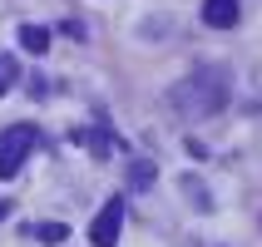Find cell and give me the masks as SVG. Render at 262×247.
I'll list each match as a JSON object with an SVG mask.
<instances>
[{
  "instance_id": "cell-1",
  "label": "cell",
  "mask_w": 262,
  "mask_h": 247,
  "mask_svg": "<svg viewBox=\"0 0 262 247\" xmlns=\"http://www.w3.org/2000/svg\"><path fill=\"white\" fill-rule=\"evenodd\" d=\"M233 89H228V70H193L188 79H178L168 89V104H173L183 119H213L218 109H228Z\"/></svg>"
},
{
  "instance_id": "cell-2",
  "label": "cell",
  "mask_w": 262,
  "mask_h": 247,
  "mask_svg": "<svg viewBox=\"0 0 262 247\" xmlns=\"http://www.w3.org/2000/svg\"><path fill=\"white\" fill-rule=\"evenodd\" d=\"M40 144V129H30V124H10V129H0V178H15L25 168V159L35 153Z\"/></svg>"
},
{
  "instance_id": "cell-3",
  "label": "cell",
  "mask_w": 262,
  "mask_h": 247,
  "mask_svg": "<svg viewBox=\"0 0 262 247\" xmlns=\"http://www.w3.org/2000/svg\"><path fill=\"white\" fill-rule=\"evenodd\" d=\"M119 233H124V203L109 198V203L99 208V218L89 222V242L94 247H119Z\"/></svg>"
},
{
  "instance_id": "cell-4",
  "label": "cell",
  "mask_w": 262,
  "mask_h": 247,
  "mask_svg": "<svg viewBox=\"0 0 262 247\" xmlns=\"http://www.w3.org/2000/svg\"><path fill=\"white\" fill-rule=\"evenodd\" d=\"M70 144H84L89 153H94V159H109V153H114V133L104 129H70Z\"/></svg>"
},
{
  "instance_id": "cell-5",
  "label": "cell",
  "mask_w": 262,
  "mask_h": 247,
  "mask_svg": "<svg viewBox=\"0 0 262 247\" xmlns=\"http://www.w3.org/2000/svg\"><path fill=\"white\" fill-rule=\"evenodd\" d=\"M203 20L213 30H233L237 25V0H203Z\"/></svg>"
},
{
  "instance_id": "cell-6",
  "label": "cell",
  "mask_w": 262,
  "mask_h": 247,
  "mask_svg": "<svg viewBox=\"0 0 262 247\" xmlns=\"http://www.w3.org/2000/svg\"><path fill=\"white\" fill-rule=\"evenodd\" d=\"M20 44H25L30 55H45L50 50V30L45 25H20Z\"/></svg>"
},
{
  "instance_id": "cell-7",
  "label": "cell",
  "mask_w": 262,
  "mask_h": 247,
  "mask_svg": "<svg viewBox=\"0 0 262 247\" xmlns=\"http://www.w3.org/2000/svg\"><path fill=\"white\" fill-rule=\"evenodd\" d=\"M148 183H154V163L134 159V163H129V188H148Z\"/></svg>"
},
{
  "instance_id": "cell-8",
  "label": "cell",
  "mask_w": 262,
  "mask_h": 247,
  "mask_svg": "<svg viewBox=\"0 0 262 247\" xmlns=\"http://www.w3.org/2000/svg\"><path fill=\"white\" fill-rule=\"evenodd\" d=\"M15 79H20V64H15L10 55H0V94H10Z\"/></svg>"
},
{
  "instance_id": "cell-9",
  "label": "cell",
  "mask_w": 262,
  "mask_h": 247,
  "mask_svg": "<svg viewBox=\"0 0 262 247\" xmlns=\"http://www.w3.org/2000/svg\"><path fill=\"white\" fill-rule=\"evenodd\" d=\"M35 237H40V242H64V237H70V228H64V222H40V228H35Z\"/></svg>"
},
{
  "instance_id": "cell-10",
  "label": "cell",
  "mask_w": 262,
  "mask_h": 247,
  "mask_svg": "<svg viewBox=\"0 0 262 247\" xmlns=\"http://www.w3.org/2000/svg\"><path fill=\"white\" fill-rule=\"evenodd\" d=\"M5 213H10V203H0V218H5Z\"/></svg>"
}]
</instances>
